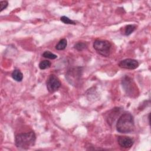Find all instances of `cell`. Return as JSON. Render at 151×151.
I'll use <instances>...</instances> for the list:
<instances>
[{
	"instance_id": "obj_6",
	"label": "cell",
	"mask_w": 151,
	"mask_h": 151,
	"mask_svg": "<svg viewBox=\"0 0 151 151\" xmlns=\"http://www.w3.org/2000/svg\"><path fill=\"white\" fill-rule=\"evenodd\" d=\"M47 88L48 91L52 93L57 91L61 87V83L59 78L54 74H51L49 76L46 82Z\"/></svg>"
},
{
	"instance_id": "obj_2",
	"label": "cell",
	"mask_w": 151,
	"mask_h": 151,
	"mask_svg": "<svg viewBox=\"0 0 151 151\" xmlns=\"http://www.w3.org/2000/svg\"><path fill=\"white\" fill-rule=\"evenodd\" d=\"M36 136L33 131L27 133H19L15 137V144L18 148L28 149L34 145Z\"/></svg>"
},
{
	"instance_id": "obj_1",
	"label": "cell",
	"mask_w": 151,
	"mask_h": 151,
	"mask_svg": "<svg viewBox=\"0 0 151 151\" xmlns=\"http://www.w3.org/2000/svg\"><path fill=\"white\" fill-rule=\"evenodd\" d=\"M116 129L121 133H129L134 129L133 116L129 113H124L120 116L116 123Z\"/></svg>"
},
{
	"instance_id": "obj_9",
	"label": "cell",
	"mask_w": 151,
	"mask_h": 151,
	"mask_svg": "<svg viewBox=\"0 0 151 151\" xmlns=\"http://www.w3.org/2000/svg\"><path fill=\"white\" fill-rule=\"evenodd\" d=\"M11 76L12 77V78L17 81H21L23 79V74L21 73V71L19 70L18 69H15L14 70L12 74H11Z\"/></svg>"
},
{
	"instance_id": "obj_15",
	"label": "cell",
	"mask_w": 151,
	"mask_h": 151,
	"mask_svg": "<svg viewBox=\"0 0 151 151\" xmlns=\"http://www.w3.org/2000/svg\"><path fill=\"white\" fill-rule=\"evenodd\" d=\"M60 19L63 23L66 24H73V25L76 24V22L74 21L71 20V19H70L69 18H68L67 17H65V16L61 17L60 18Z\"/></svg>"
},
{
	"instance_id": "obj_16",
	"label": "cell",
	"mask_w": 151,
	"mask_h": 151,
	"mask_svg": "<svg viewBox=\"0 0 151 151\" xmlns=\"http://www.w3.org/2000/svg\"><path fill=\"white\" fill-rule=\"evenodd\" d=\"M8 5V2L6 1H0V11H2L5 9Z\"/></svg>"
},
{
	"instance_id": "obj_12",
	"label": "cell",
	"mask_w": 151,
	"mask_h": 151,
	"mask_svg": "<svg viewBox=\"0 0 151 151\" xmlns=\"http://www.w3.org/2000/svg\"><path fill=\"white\" fill-rule=\"evenodd\" d=\"M51 63L48 60H43L41 61L39 64V68L41 70H45L51 66Z\"/></svg>"
},
{
	"instance_id": "obj_13",
	"label": "cell",
	"mask_w": 151,
	"mask_h": 151,
	"mask_svg": "<svg viewBox=\"0 0 151 151\" xmlns=\"http://www.w3.org/2000/svg\"><path fill=\"white\" fill-rule=\"evenodd\" d=\"M87 44L85 42H78L74 46V48H76L78 51H82V50L86 49L87 48Z\"/></svg>"
},
{
	"instance_id": "obj_11",
	"label": "cell",
	"mask_w": 151,
	"mask_h": 151,
	"mask_svg": "<svg viewBox=\"0 0 151 151\" xmlns=\"http://www.w3.org/2000/svg\"><path fill=\"white\" fill-rule=\"evenodd\" d=\"M136 28V26L134 25H127L124 28V34L126 35H129L131 34Z\"/></svg>"
},
{
	"instance_id": "obj_14",
	"label": "cell",
	"mask_w": 151,
	"mask_h": 151,
	"mask_svg": "<svg viewBox=\"0 0 151 151\" xmlns=\"http://www.w3.org/2000/svg\"><path fill=\"white\" fill-rule=\"evenodd\" d=\"M42 57H44V58H48V59H55L57 58V55L52 53L51 52L49 51H45L43 52L42 54Z\"/></svg>"
},
{
	"instance_id": "obj_10",
	"label": "cell",
	"mask_w": 151,
	"mask_h": 151,
	"mask_svg": "<svg viewBox=\"0 0 151 151\" xmlns=\"http://www.w3.org/2000/svg\"><path fill=\"white\" fill-rule=\"evenodd\" d=\"M67 45V41L66 39L63 38L60 40V41L55 45V49L57 50H63Z\"/></svg>"
},
{
	"instance_id": "obj_8",
	"label": "cell",
	"mask_w": 151,
	"mask_h": 151,
	"mask_svg": "<svg viewBox=\"0 0 151 151\" xmlns=\"http://www.w3.org/2000/svg\"><path fill=\"white\" fill-rule=\"evenodd\" d=\"M117 142L120 147L124 149L130 148L134 144L133 139L126 136H119L117 138Z\"/></svg>"
},
{
	"instance_id": "obj_3",
	"label": "cell",
	"mask_w": 151,
	"mask_h": 151,
	"mask_svg": "<svg viewBox=\"0 0 151 151\" xmlns=\"http://www.w3.org/2000/svg\"><path fill=\"white\" fill-rule=\"evenodd\" d=\"M122 84L124 91L128 96L133 98L138 96L139 89L132 78L127 76H124L122 80Z\"/></svg>"
},
{
	"instance_id": "obj_7",
	"label": "cell",
	"mask_w": 151,
	"mask_h": 151,
	"mask_svg": "<svg viewBox=\"0 0 151 151\" xmlns=\"http://www.w3.org/2000/svg\"><path fill=\"white\" fill-rule=\"evenodd\" d=\"M118 65L120 68H122L134 70L138 67L139 63L136 60L127 58V59H124L120 61Z\"/></svg>"
},
{
	"instance_id": "obj_4",
	"label": "cell",
	"mask_w": 151,
	"mask_h": 151,
	"mask_svg": "<svg viewBox=\"0 0 151 151\" xmlns=\"http://www.w3.org/2000/svg\"><path fill=\"white\" fill-rule=\"evenodd\" d=\"M111 44L107 40H97L93 42V48L97 53L107 57L110 55Z\"/></svg>"
},
{
	"instance_id": "obj_5",
	"label": "cell",
	"mask_w": 151,
	"mask_h": 151,
	"mask_svg": "<svg viewBox=\"0 0 151 151\" xmlns=\"http://www.w3.org/2000/svg\"><path fill=\"white\" fill-rule=\"evenodd\" d=\"M82 75V70L81 67L70 68L65 74V78L67 81L73 86H77L80 84Z\"/></svg>"
}]
</instances>
